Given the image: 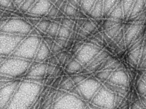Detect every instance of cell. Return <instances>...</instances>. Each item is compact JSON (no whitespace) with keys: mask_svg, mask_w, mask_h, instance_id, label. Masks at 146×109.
Listing matches in <instances>:
<instances>
[{"mask_svg":"<svg viewBox=\"0 0 146 109\" xmlns=\"http://www.w3.org/2000/svg\"><path fill=\"white\" fill-rule=\"evenodd\" d=\"M42 89V84L27 80L20 83L5 109H29Z\"/></svg>","mask_w":146,"mask_h":109,"instance_id":"1","label":"cell"},{"mask_svg":"<svg viewBox=\"0 0 146 109\" xmlns=\"http://www.w3.org/2000/svg\"><path fill=\"white\" fill-rule=\"evenodd\" d=\"M33 61L8 57L0 66V76L8 79L20 77L27 72Z\"/></svg>","mask_w":146,"mask_h":109,"instance_id":"2","label":"cell"},{"mask_svg":"<svg viewBox=\"0 0 146 109\" xmlns=\"http://www.w3.org/2000/svg\"><path fill=\"white\" fill-rule=\"evenodd\" d=\"M42 39V38L40 36H27L10 56L34 60Z\"/></svg>","mask_w":146,"mask_h":109,"instance_id":"3","label":"cell"},{"mask_svg":"<svg viewBox=\"0 0 146 109\" xmlns=\"http://www.w3.org/2000/svg\"><path fill=\"white\" fill-rule=\"evenodd\" d=\"M102 85L95 77H88L71 90V93L87 102H90Z\"/></svg>","mask_w":146,"mask_h":109,"instance_id":"4","label":"cell"},{"mask_svg":"<svg viewBox=\"0 0 146 109\" xmlns=\"http://www.w3.org/2000/svg\"><path fill=\"white\" fill-rule=\"evenodd\" d=\"M34 28L27 20L11 18L7 19L0 30V33L27 36Z\"/></svg>","mask_w":146,"mask_h":109,"instance_id":"5","label":"cell"},{"mask_svg":"<svg viewBox=\"0 0 146 109\" xmlns=\"http://www.w3.org/2000/svg\"><path fill=\"white\" fill-rule=\"evenodd\" d=\"M86 101L73 94L65 93L54 102L51 109H84Z\"/></svg>","mask_w":146,"mask_h":109,"instance_id":"6","label":"cell"},{"mask_svg":"<svg viewBox=\"0 0 146 109\" xmlns=\"http://www.w3.org/2000/svg\"><path fill=\"white\" fill-rule=\"evenodd\" d=\"M116 95L102 85L90 101V104L104 109H115Z\"/></svg>","mask_w":146,"mask_h":109,"instance_id":"7","label":"cell"},{"mask_svg":"<svg viewBox=\"0 0 146 109\" xmlns=\"http://www.w3.org/2000/svg\"><path fill=\"white\" fill-rule=\"evenodd\" d=\"M26 36L0 33V56H10Z\"/></svg>","mask_w":146,"mask_h":109,"instance_id":"8","label":"cell"},{"mask_svg":"<svg viewBox=\"0 0 146 109\" xmlns=\"http://www.w3.org/2000/svg\"><path fill=\"white\" fill-rule=\"evenodd\" d=\"M100 49L89 43H84L73 57L86 67L100 52Z\"/></svg>","mask_w":146,"mask_h":109,"instance_id":"9","label":"cell"},{"mask_svg":"<svg viewBox=\"0 0 146 109\" xmlns=\"http://www.w3.org/2000/svg\"><path fill=\"white\" fill-rule=\"evenodd\" d=\"M47 63L33 60L27 74V79L40 83L46 75Z\"/></svg>","mask_w":146,"mask_h":109,"instance_id":"10","label":"cell"},{"mask_svg":"<svg viewBox=\"0 0 146 109\" xmlns=\"http://www.w3.org/2000/svg\"><path fill=\"white\" fill-rule=\"evenodd\" d=\"M11 81L0 87V109H5L13 96L19 83Z\"/></svg>","mask_w":146,"mask_h":109,"instance_id":"11","label":"cell"},{"mask_svg":"<svg viewBox=\"0 0 146 109\" xmlns=\"http://www.w3.org/2000/svg\"><path fill=\"white\" fill-rule=\"evenodd\" d=\"M106 81L127 89L129 84V77L125 71L119 67L112 72Z\"/></svg>","mask_w":146,"mask_h":109,"instance_id":"12","label":"cell"},{"mask_svg":"<svg viewBox=\"0 0 146 109\" xmlns=\"http://www.w3.org/2000/svg\"><path fill=\"white\" fill-rule=\"evenodd\" d=\"M53 5L50 0H37L27 13L44 18Z\"/></svg>","mask_w":146,"mask_h":109,"instance_id":"13","label":"cell"},{"mask_svg":"<svg viewBox=\"0 0 146 109\" xmlns=\"http://www.w3.org/2000/svg\"><path fill=\"white\" fill-rule=\"evenodd\" d=\"M50 50L42 39L34 60L39 63L43 62L50 57Z\"/></svg>","mask_w":146,"mask_h":109,"instance_id":"14","label":"cell"},{"mask_svg":"<svg viewBox=\"0 0 146 109\" xmlns=\"http://www.w3.org/2000/svg\"><path fill=\"white\" fill-rule=\"evenodd\" d=\"M83 67L78 61L73 57L64 68L66 73L72 76L80 72Z\"/></svg>","mask_w":146,"mask_h":109,"instance_id":"15","label":"cell"},{"mask_svg":"<svg viewBox=\"0 0 146 109\" xmlns=\"http://www.w3.org/2000/svg\"><path fill=\"white\" fill-rule=\"evenodd\" d=\"M109 57L108 54L105 52L99 53L86 67V69L90 71Z\"/></svg>","mask_w":146,"mask_h":109,"instance_id":"16","label":"cell"},{"mask_svg":"<svg viewBox=\"0 0 146 109\" xmlns=\"http://www.w3.org/2000/svg\"><path fill=\"white\" fill-rule=\"evenodd\" d=\"M103 85L109 90L115 94L124 95L127 92L126 89L111 84L106 81L104 83Z\"/></svg>","mask_w":146,"mask_h":109,"instance_id":"17","label":"cell"},{"mask_svg":"<svg viewBox=\"0 0 146 109\" xmlns=\"http://www.w3.org/2000/svg\"><path fill=\"white\" fill-rule=\"evenodd\" d=\"M113 71L103 70L97 72L95 75V77L100 82L104 83L108 80Z\"/></svg>","mask_w":146,"mask_h":109,"instance_id":"18","label":"cell"},{"mask_svg":"<svg viewBox=\"0 0 146 109\" xmlns=\"http://www.w3.org/2000/svg\"><path fill=\"white\" fill-rule=\"evenodd\" d=\"M72 32V30L60 24L56 38H61L68 40Z\"/></svg>","mask_w":146,"mask_h":109,"instance_id":"19","label":"cell"},{"mask_svg":"<svg viewBox=\"0 0 146 109\" xmlns=\"http://www.w3.org/2000/svg\"><path fill=\"white\" fill-rule=\"evenodd\" d=\"M95 3L90 14L92 16L99 17L101 15L103 11V4L102 1H96Z\"/></svg>","mask_w":146,"mask_h":109,"instance_id":"20","label":"cell"},{"mask_svg":"<svg viewBox=\"0 0 146 109\" xmlns=\"http://www.w3.org/2000/svg\"><path fill=\"white\" fill-rule=\"evenodd\" d=\"M60 25V23L52 21L51 25L46 33V35L55 39L56 37Z\"/></svg>","mask_w":146,"mask_h":109,"instance_id":"21","label":"cell"},{"mask_svg":"<svg viewBox=\"0 0 146 109\" xmlns=\"http://www.w3.org/2000/svg\"><path fill=\"white\" fill-rule=\"evenodd\" d=\"M78 9L74 7L68 3L64 12V17L78 18Z\"/></svg>","mask_w":146,"mask_h":109,"instance_id":"22","label":"cell"},{"mask_svg":"<svg viewBox=\"0 0 146 109\" xmlns=\"http://www.w3.org/2000/svg\"><path fill=\"white\" fill-rule=\"evenodd\" d=\"M52 22V21L51 20L43 18L41 19L36 27L46 33Z\"/></svg>","mask_w":146,"mask_h":109,"instance_id":"23","label":"cell"},{"mask_svg":"<svg viewBox=\"0 0 146 109\" xmlns=\"http://www.w3.org/2000/svg\"><path fill=\"white\" fill-rule=\"evenodd\" d=\"M93 1H82L80 9L85 14L90 13L95 3Z\"/></svg>","mask_w":146,"mask_h":109,"instance_id":"24","label":"cell"},{"mask_svg":"<svg viewBox=\"0 0 146 109\" xmlns=\"http://www.w3.org/2000/svg\"><path fill=\"white\" fill-rule=\"evenodd\" d=\"M36 0H24L19 9V11L25 14L27 13L31 9Z\"/></svg>","mask_w":146,"mask_h":109,"instance_id":"25","label":"cell"},{"mask_svg":"<svg viewBox=\"0 0 146 109\" xmlns=\"http://www.w3.org/2000/svg\"><path fill=\"white\" fill-rule=\"evenodd\" d=\"M140 26L139 25H135L132 26L128 31L125 36V39L127 43H129L132 40L134 36L138 32Z\"/></svg>","mask_w":146,"mask_h":109,"instance_id":"26","label":"cell"},{"mask_svg":"<svg viewBox=\"0 0 146 109\" xmlns=\"http://www.w3.org/2000/svg\"><path fill=\"white\" fill-rule=\"evenodd\" d=\"M136 89L137 92L141 95L146 94V80L141 78L137 83Z\"/></svg>","mask_w":146,"mask_h":109,"instance_id":"27","label":"cell"},{"mask_svg":"<svg viewBox=\"0 0 146 109\" xmlns=\"http://www.w3.org/2000/svg\"><path fill=\"white\" fill-rule=\"evenodd\" d=\"M75 86L73 82L70 78L60 85L59 88L60 90L70 91Z\"/></svg>","mask_w":146,"mask_h":109,"instance_id":"28","label":"cell"},{"mask_svg":"<svg viewBox=\"0 0 146 109\" xmlns=\"http://www.w3.org/2000/svg\"><path fill=\"white\" fill-rule=\"evenodd\" d=\"M88 77V76L86 74H79L71 76L70 78L74 85L76 86L81 83Z\"/></svg>","mask_w":146,"mask_h":109,"instance_id":"29","label":"cell"},{"mask_svg":"<svg viewBox=\"0 0 146 109\" xmlns=\"http://www.w3.org/2000/svg\"><path fill=\"white\" fill-rule=\"evenodd\" d=\"M68 52L66 50H64L55 54L58 64L61 66L64 63Z\"/></svg>","mask_w":146,"mask_h":109,"instance_id":"30","label":"cell"},{"mask_svg":"<svg viewBox=\"0 0 146 109\" xmlns=\"http://www.w3.org/2000/svg\"><path fill=\"white\" fill-rule=\"evenodd\" d=\"M120 5V4H119ZM117 5L110 14V16L112 17L117 18H121L122 15V6L120 5Z\"/></svg>","mask_w":146,"mask_h":109,"instance_id":"31","label":"cell"},{"mask_svg":"<svg viewBox=\"0 0 146 109\" xmlns=\"http://www.w3.org/2000/svg\"><path fill=\"white\" fill-rule=\"evenodd\" d=\"M141 52L140 50L138 49L133 51L130 55L129 58L133 64H136L139 59Z\"/></svg>","mask_w":146,"mask_h":109,"instance_id":"32","label":"cell"},{"mask_svg":"<svg viewBox=\"0 0 146 109\" xmlns=\"http://www.w3.org/2000/svg\"><path fill=\"white\" fill-rule=\"evenodd\" d=\"M60 24L72 30L74 22L69 18L66 17H64L62 18Z\"/></svg>","mask_w":146,"mask_h":109,"instance_id":"33","label":"cell"},{"mask_svg":"<svg viewBox=\"0 0 146 109\" xmlns=\"http://www.w3.org/2000/svg\"><path fill=\"white\" fill-rule=\"evenodd\" d=\"M58 10V9L53 5L44 18L51 20L56 16Z\"/></svg>","mask_w":146,"mask_h":109,"instance_id":"34","label":"cell"},{"mask_svg":"<svg viewBox=\"0 0 146 109\" xmlns=\"http://www.w3.org/2000/svg\"><path fill=\"white\" fill-rule=\"evenodd\" d=\"M84 43L83 41L79 42L75 41L71 51L69 52L74 56V54L79 50Z\"/></svg>","mask_w":146,"mask_h":109,"instance_id":"35","label":"cell"},{"mask_svg":"<svg viewBox=\"0 0 146 109\" xmlns=\"http://www.w3.org/2000/svg\"><path fill=\"white\" fill-rule=\"evenodd\" d=\"M103 7V11L104 14H106L109 10H110L111 8L115 4L114 2L115 1H104Z\"/></svg>","mask_w":146,"mask_h":109,"instance_id":"36","label":"cell"},{"mask_svg":"<svg viewBox=\"0 0 146 109\" xmlns=\"http://www.w3.org/2000/svg\"><path fill=\"white\" fill-rule=\"evenodd\" d=\"M143 1H138V2H136L134 5L133 10L131 11V16L134 15L139 12L143 6L144 3Z\"/></svg>","mask_w":146,"mask_h":109,"instance_id":"37","label":"cell"},{"mask_svg":"<svg viewBox=\"0 0 146 109\" xmlns=\"http://www.w3.org/2000/svg\"><path fill=\"white\" fill-rule=\"evenodd\" d=\"M64 50V48L55 42L50 49L51 53L50 56L54 55Z\"/></svg>","mask_w":146,"mask_h":109,"instance_id":"38","label":"cell"},{"mask_svg":"<svg viewBox=\"0 0 146 109\" xmlns=\"http://www.w3.org/2000/svg\"><path fill=\"white\" fill-rule=\"evenodd\" d=\"M42 39L50 50L55 43V39L47 35L43 37Z\"/></svg>","mask_w":146,"mask_h":109,"instance_id":"39","label":"cell"},{"mask_svg":"<svg viewBox=\"0 0 146 109\" xmlns=\"http://www.w3.org/2000/svg\"><path fill=\"white\" fill-rule=\"evenodd\" d=\"M81 28L89 33L92 30V24L90 21L86 20Z\"/></svg>","mask_w":146,"mask_h":109,"instance_id":"40","label":"cell"},{"mask_svg":"<svg viewBox=\"0 0 146 109\" xmlns=\"http://www.w3.org/2000/svg\"><path fill=\"white\" fill-rule=\"evenodd\" d=\"M133 1H124L125 2L123 3V9L124 12L125 14H127V12L130 10L129 9L131 8V5L133 4Z\"/></svg>","mask_w":146,"mask_h":109,"instance_id":"41","label":"cell"},{"mask_svg":"<svg viewBox=\"0 0 146 109\" xmlns=\"http://www.w3.org/2000/svg\"><path fill=\"white\" fill-rule=\"evenodd\" d=\"M13 4L12 1L0 0V7L7 8L11 7Z\"/></svg>","mask_w":146,"mask_h":109,"instance_id":"42","label":"cell"},{"mask_svg":"<svg viewBox=\"0 0 146 109\" xmlns=\"http://www.w3.org/2000/svg\"><path fill=\"white\" fill-rule=\"evenodd\" d=\"M54 41L56 43L64 49H65L67 42V40L61 38H56L55 39Z\"/></svg>","mask_w":146,"mask_h":109,"instance_id":"43","label":"cell"},{"mask_svg":"<svg viewBox=\"0 0 146 109\" xmlns=\"http://www.w3.org/2000/svg\"><path fill=\"white\" fill-rule=\"evenodd\" d=\"M68 3L75 8L78 9L81 4L82 1L68 0Z\"/></svg>","mask_w":146,"mask_h":109,"instance_id":"44","label":"cell"},{"mask_svg":"<svg viewBox=\"0 0 146 109\" xmlns=\"http://www.w3.org/2000/svg\"><path fill=\"white\" fill-rule=\"evenodd\" d=\"M62 76H58L55 78L51 86L54 89H57L59 87L61 79Z\"/></svg>","mask_w":146,"mask_h":109,"instance_id":"45","label":"cell"},{"mask_svg":"<svg viewBox=\"0 0 146 109\" xmlns=\"http://www.w3.org/2000/svg\"><path fill=\"white\" fill-rule=\"evenodd\" d=\"M41 19L27 18V20L34 27L36 26Z\"/></svg>","mask_w":146,"mask_h":109,"instance_id":"46","label":"cell"},{"mask_svg":"<svg viewBox=\"0 0 146 109\" xmlns=\"http://www.w3.org/2000/svg\"><path fill=\"white\" fill-rule=\"evenodd\" d=\"M55 66L51 64H47L46 76L48 75V76H50L54 70Z\"/></svg>","mask_w":146,"mask_h":109,"instance_id":"47","label":"cell"},{"mask_svg":"<svg viewBox=\"0 0 146 109\" xmlns=\"http://www.w3.org/2000/svg\"><path fill=\"white\" fill-rule=\"evenodd\" d=\"M48 63L55 66L58 64L57 60L55 55L49 57L48 58Z\"/></svg>","mask_w":146,"mask_h":109,"instance_id":"48","label":"cell"},{"mask_svg":"<svg viewBox=\"0 0 146 109\" xmlns=\"http://www.w3.org/2000/svg\"><path fill=\"white\" fill-rule=\"evenodd\" d=\"M120 28L119 25L115 26L113 28L110 29L108 32V34L110 37H113L116 33V32H117Z\"/></svg>","mask_w":146,"mask_h":109,"instance_id":"49","label":"cell"},{"mask_svg":"<svg viewBox=\"0 0 146 109\" xmlns=\"http://www.w3.org/2000/svg\"><path fill=\"white\" fill-rule=\"evenodd\" d=\"M73 57V56L70 52H68L64 63L61 66L64 68L65 66L69 62Z\"/></svg>","mask_w":146,"mask_h":109,"instance_id":"50","label":"cell"},{"mask_svg":"<svg viewBox=\"0 0 146 109\" xmlns=\"http://www.w3.org/2000/svg\"><path fill=\"white\" fill-rule=\"evenodd\" d=\"M74 41L68 40L64 50L68 52H70L72 49Z\"/></svg>","mask_w":146,"mask_h":109,"instance_id":"51","label":"cell"},{"mask_svg":"<svg viewBox=\"0 0 146 109\" xmlns=\"http://www.w3.org/2000/svg\"><path fill=\"white\" fill-rule=\"evenodd\" d=\"M68 3V1L64 0L58 10L64 13Z\"/></svg>","mask_w":146,"mask_h":109,"instance_id":"52","label":"cell"},{"mask_svg":"<svg viewBox=\"0 0 146 109\" xmlns=\"http://www.w3.org/2000/svg\"><path fill=\"white\" fill-rule=\"evenodd\" d=\"M86 20L85 19L78 18L77 19V26L81 28L85 23Z\"/></svg>","mask_w":146,"mask_h":109,"instance_id":"53","label":"cell"},{"mask_svg":"<svg viewBox=\"0 0 146 109\" xmlns=\"http://www.w3.org/2000/svg\"><path fill=\"white\" fill-rule=\"evenodd\" d=\"M29 35L35 36H40L37 31L34 28L31 30Z\"/></svg>","mask_w":146,"mask_h":109,"instance_id":"54","label":"cell"},{"mask_svg":"<svg viewBox=\"0 0 146 109\" xmlns=\"http://www.w3.org/2000/svg\"><path fill=\"white\" fill-rule=\"evenodd\" d=\"M64 0H56L54 5L58 9H59L62 3Z\"/></svg>","mask_w":146,"mask_h":109,"instance_id":"55","label":"cell"},{"mask_svg":"<svg viewBox=\"0 0 146 109\" xmlns=\"http://www.w3.org/2000/svg\"><path fill=\"white\" fill-rule=\"evenodd\" d=\"M23 1L24 0L12 1V2L14 5H15L17 7L19 8Z\"/></svg>","mask_w":146,"mask_h":109,"instance_id":"56","label":"cell"},{"mask_svg":"<svg viewBox=\"0 0 146 109\" xmlns=\"http://www.w3.org/2000/svg\"><path fill=\"white\" fill-rule=\"evenodd\" d=\"M34 28L37 31L40 37L42 38L43 37L46 35V34L45 33L43 32L42 31L38 29L36 27H34Z\"/></svg>","mask_w":146,"mask_h":109,"instance_id":"57","label":"cell"},{"mask_svg":"<svg viewBox=\"0 0 146 109\" xmlns=\"http://www.w3.org/2000/svg\"><path fill=\"white\" fill-rule=\"evenodd\" d=\"M62 19V18L55 17L54 18L51 19V20L52 21L60 23Z\"/></svg>","mask_w":146,"mask_h":109,"instance_id":"58","label":"cell"},{"mask_svg":"<svg viewBox=\"0 0 146 109\" xmlns=\"http://www.w3.org/2000/svg\"><path fill=\"white\" fill-rule=\"evenodd\" d=\"M64 16V13L58 10L55 17L62 18Z\"/></svg>","mask_w":146,"mask_h":109,"instance_id":"59","label":"cell"},{"mask_svg":"<svg viewBox=\"0 0 146 109\" xmlns=\"http://www.w3.org/2000/svg\"><path fill=\"white\" fill-rule=\"evenodd\" d=\"M7 20V19H0V30L3 26Z\"/></svg>","mask_w":146,"mask_h":109,"instance_id":"60","label":"cell"},{"mask_svg":"<svg viewBox=\"0 0 146 109\" xmlns=\"http://www.w3.org/2000/svg\"><path fill=\"white\" fill-rule=\"evenodd\" d=\"M89 106L90 107L91 109H104L95 106L90 103L89 105Z\"/></svg>","mask_w":146,"mask_h":109,"instance_id":"61","label":"cell"},{"mask_svg":"<svg viewBox=\"0 0 146 109\" xmlns=\"http://www.w3.org/2000/svg\"><path fill=\"white\" fill-rule=\"evenodd\" d=\"M7 57L0 56V66L3 63Z\"/></svg>","mask_w":146,"mask_h":109,"instance_id":"62","label":"cell"},{"mask_svg":"<svg viewBox=\"0 0 146 109\" xmlns=\"http://www.w3.org/2000/svg\"><path fill=\"white\" fill-rule=\"evenodd\" d=\"M50 2L53 5H54V4L56 2V0H50Z\"/></svg>","mask_w":146,"mask_h":109,"instance_id":"63","label":"cell"},{"mask_svg":"<svg viewBox=\"0 0 146 109\" xmlns=\"http://www.w3.org/2000/svg\"><path fill=\"white\" fill-rule=\"evenodd\" d=\"M84 109H91V108L89 106L87 105Z\"/></svg>","mask_w":146,"mask_h":109,"instance_id":"64","label":"cell"}]
</instances>
